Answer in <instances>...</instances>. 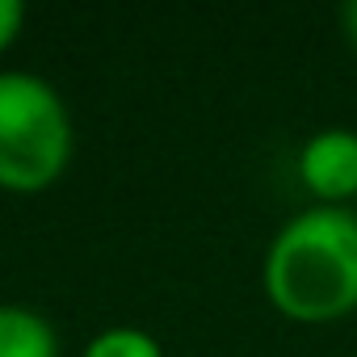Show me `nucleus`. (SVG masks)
<instances>
[{
  "label": "nucleus",
  "instance_id": "obj_1",
  "mask_svg": "<svg viewBox=\"0 0 357 357\" xmlns=\"http://www.w3.org/2000/svg\"><path fill=\"white\" fill-rule=\"evenodd\" d=\"M261 282L265 298L298 324L357 311V211L315 202L286 219L269 240Z\"/></svg>",
  "mask_w": 357,
  "mask_h": 357
},
{
  "label": "nucleus",
  "instance_id": "obj_2",
  "mask_svg": "<svg viewBox=\"0 0 357 357\" xmlns=\"http://www.w3.org/2000/svg\"><path fill=\"white\" fill-rule=\"evenodd\" d=\"M76 130L59 89L34 72H0V190L38 194L72 164Z\"/></svg>",
  "mask_w": 357,
  "mask_h": 357
},
{
  "label": "nucleus",
  "instance_id": "obj_3",
  "mask_svg": "<svg viewBox=\"0 0 357 357\" xmlns=\"http://www.w3.org/2000/svg\"><path fill=\"white\" fill-rule=\"evenodd\" d=\"M298 181L319 206L357 202V130L324 126L298 147Z\"/></svg>",
  "mask_w": 357,
  "mask_h": 357
},
{
  "label": "nucleus",
  "instance_id": "obj_4",
  "mask_svg": "<svg viewBox=\"0 0 357 357\" xmlns=\"http://www.w3.org/2000/svg\"><path fill=\"white\" fill-rule=\"evenodd\" d=\"M0 357H59L55 324L22 303H0Z\"/></svg>",
  "mask_w": 357,
  "mask_h": 357
},
{
  "label": "nucleus",
  "instance_id": "obj_5",
  "mask_svg": "<svg viewBox=\"0 0 357 357\" xmlns=\"http://www.w3.org/2000/svg\"><path fill=\"white\" fill-rule=\"evenodd\" d=\"M84 357H164V349L151 332L135 324H114V328H101L84 344Z\"/></svg>",
  "mask_w": 357,
  "mask_h": 357
},
{
  "label": "nucleus",
  "instance_id": "obj_6",
  "mask_svg": "<svg viewBox=\"0 0 357 357\" xmlns=\"http://www.w3.org/2000/svg\"><path fill=\"white\" fill-rule=\"evenodd\" d=\"M26 26V5L22 0H0V55H5Z\"/></svg>",
  "mask_w": 357,
  "mask_h": 357
},
{
  "label": "nucleus",
  "instance_id": "obj_7",
  "mask_svg": "<svg viewBox=\"0 0 357 357\" xmlns=\"http://www.w3.org/2000/svg\"><path fill=\"white\" fill-rule=\"evenodd\" d=\"M340 26H344V38L357 47V0H344L340 5Z\"/></svg>",
  "mask_w": 357,
  "mask_h": 357
},
{
  "label": "nucleus",
  "instance_id": "obj_8",
  "mask_svg": "<svg viewBox=\"0 0 357 357\" xmlns=\"http://www.w3.org/2000/svg\"><path fill=\"white\" fill-rule=\"evenodd\" d=\"M353 211H357V206H353Z\"/></svg>",
  "mask_w": 357,
  "mask_h": 357
}]
</instances>
